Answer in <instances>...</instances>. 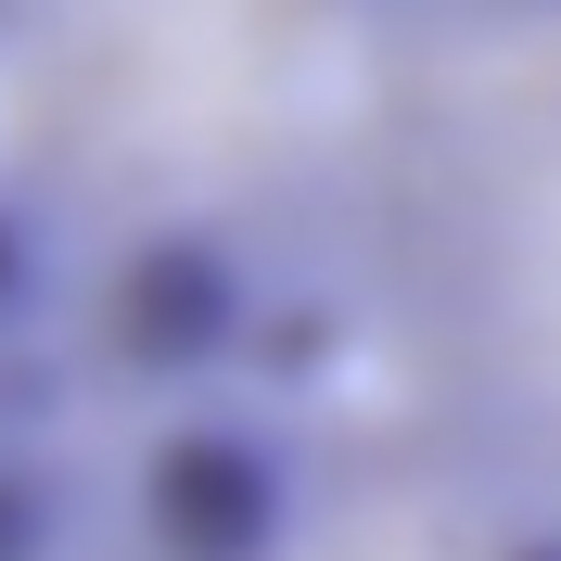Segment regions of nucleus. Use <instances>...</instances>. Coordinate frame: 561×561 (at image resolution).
Here are the masks:
<instances>
[{
    "instance_id": "2",
    "label": "nucleus",
    "mask_w": 561,
    "mask_h": 561,
    "mask_svg": "<svg viewBox=\"0 0 561 561\" xmlns=\"http://www.w3.org/2000/svg\"><path fill=\"white\" fill-rule=\"evenodd\" d=\"M332 243L409 434L497 511L561 497V0H383Z\"/></svg>"
},
{
    "instance_id": "3",
    "label": "nucleus",
    "mask_w": 561,
    "mask_h": 561,
    "mask_svg": "<svg viewBox=\"0 0 561 561\" xmlns=\"http://www.w3.org/2000/svg\"><path fill=\"white\" fill-rule=\"evenodd\" d=\"M255 561H511V549H497V497L459 485L447 459L409 434L396 459L319 472V485L255 536Z\"/></svg>"
},
{
    "instance_id": "1",
    "label": "nucleus",
    "mask_w": 561,
    "mask_h": 561,
    "mask_svg": "<svg viewBox=\"0 0 561 561\" xmlns=\"http://www.w3.org/2000/svg\"><path fill=\"white\" fill-rule=\"evenodd\" d=\"M383 0H0V205L128 280L345 230Z\"/></svg>"
}]
</instances>
